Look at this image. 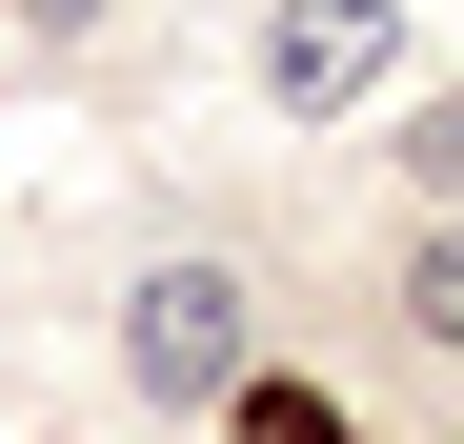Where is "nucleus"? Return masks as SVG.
<instances>
[{"mask_svg": "<svg viewBox=\"0 0 464 444\" xmlns=\"http://www.w3.org/2000/svg\"><path fill=\"white\" fill-rule=\"evenodd\" d=\"M21 21H41V41H82V21H102V0H21Z\"/></svg>", "mask_w": 464, "mask_h": 444, "instance_id": "obj_5", "label": "nucleus"}, {"mask_svg": "<svg viewBox=\"0 0 464 444\" xmlns=\"http://www.w3.org/2000/svg\"><path fill=\"white\" fill-rule=\"evenodd\" d=\"M383 61H404L383 0H283V21H263V101H283V121H363Z\"/></svg>", "mask_w": 464, "mask_h": 444, "instance_id": "obj_2", "label": "nucleus"}, {"mask_svg": "<svg viewBox=\"0 0 464 444\" xmlns=\"http://www.w3.org/2000/svg\"><path fill=\"white\" fill-rule=\"evenodd\" d=\"M243 363H263L243 263H141V283H121V384H141V404H243Z\"/></svg>", "mask_w": 464, "mask_h": 444, "instance_id": "obj_1", "label": "nucleus"}, {"mask_svg": "<svg viewBox=\"0 0 464 444\" xmlns=\"http://www.w3.org/2000/svg\"><path fill=\"white\" fill-rule=\"evenodd\" d=\"M404 323L464 363V222H404Z\"/></svg>", "mask_w": 464, "mask_h": 444, "instance_id": "obj_4", "label": "nucleus"}, {"mask_svg": "<svg viewBox=\"0 0 464 444\" xmlns=\"http://www.w3.org/2000/svg\"><path fill=\"white\" fill-rule=\"evenodd\" d=\"M222 424H243V444H363L324 384H283V363H243V404H222Z\"/></svg>", "mask_w": 464, "mask_h": 444, "instance_id": "obj_3", "label": "nucleus"}]
</instances>
